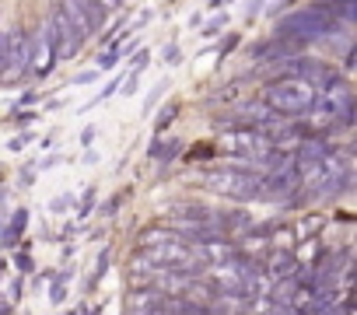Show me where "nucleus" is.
<instances>
[{"label": "nucleus", "mask_w": 357, "mask_h": 315, "mask_svg": "<svg viewBox=\"0 0 357 315\" xmlns=\"http://www.w3.org/2000/svg\"><path fill=\"white\" fill-rule=\"evenodd\" d=\"M214 4H231V0H214Z\"/></svg>", "instance_id": "nucleus-28"}, {"label": "nucleus", "mask_w": 357, "mask_h": 315, "mask_svg": "<svg viewBox=\"0 0 357 315\" xmlns=\"http://www.w3.org/2000/svg\"><path fill=\"white\" fill-rule=\"evenodd\" d=\"M225 22H228V18H225V15H218V18H211V22H207V29H204V32H207V36H214V32H221V29H225Z\"/></svg>", "instance_id": "nucleus-17"}, {"label": "nucleus", "mask_w": 357, "mask_h": 315, "mask_svg": "<svg viewBox=\"0 0 357 315\" xmlns=\"http://www.w3.org/2000/svg\"><path fill=\"white\" fill-rule=\"evenodd\" d=\"M50 36H53V49H56V60H74L84 46V36L77 32V25L67 18V11L56 4L53 18H50Z\"/></svg>", "instance_id": "nucleus-6"}, {"label": "nucleus", "mask_w": 357, "mask_h": 315, "mask_svg": "<svg viewBox=\"0 0 357 315\" xmlns=\"http://www.w3.org/2000/svg\"><path fill=\"white\" fill-rule=\"evenodd\" d=\"M0 315H11V308H8V305H0Z\"/></svg>", "instance_id": "nucleus-26"}, {"label": "nucleus", "mask_w": 357, "mask_h": 315, "mask_svg": "<svg viewBox=\"0 0 357 315\" xmlns=\"http://www.w3.org/2000/svg\"><path fill=\"white\" fill-rule=\"evenodd\" d=\"M175 238H183L172 224H151V228H144L140 235H137V249H154V245H161V242H175Z\"/></svg>", "instance_id": "nucleus-8"}, {"label": "nucleus", "mask_w": 357, "mask_h": 315, "mask_svg": "<svg viewBox=\"0 0 357 315\" xmlns=\"http://www.w3.org/2000/svg\"><path fill=\"white\" fill-rule=\"evenodd\" d=\"M81 144H84V147H88V144H95V126H88V130L81 133Z\"/></svg>", "instance_id": "nucleus-24"}, {"label": "nucleus", "mask_w": 357, "mask_h": 315, "mask_svg": "<svg viewBox=\"0 0 357 315\" xmlns=\"http://www.w3.org/2000/svg\"><path fill=\"white\" fill-rule=\"evenodd\" d=\"M319 259V235L315 238H301L298 252H294V263H315Z\"/></svg>", "instance_id": "nucleus-11"}, {"label": "nucleus", "mask_w": 357, "mask_h": 315, "mask_svg": "<svg viewBox=\"0 0 357 315\" xmlns=\"http://www.w3.org/2000/svg\"><path fill=\"white\" fill-rule=\"evenodd\" d=\"M91 81H95V70H84L81 77H74V84H77V88H81V84H91Z\"/></svg>", "instance_id": "nucleus-22"}, {"label": "nucleus", "mask_w": 357, "mask_h": 315, "mask_svg": "<svg viewBox=\"0 0 357 315\" xmlns=\"http://www.w3.org/2000/svg\"><path fill=\"white\" fill-rule=\"evenodd\" d=\"M25 228H29V210H18V214L11 217V228L4 231V242L11 245V242H15V238H18V235H22Z\"/></svg>", "instance_id": "nucleus-12"}, {"label": "nucleus", "mask_w": 357, "mask_h": 315, "mask_svg": "<svg viewBox=\"0 0 357 315\" xmlns=\"http://www.w3.org/2000/svg\"><path fill=\"white\" fill-rule=\"evenodd\" d=\"M56 67V49H53V36H50V22L36 29V36L29 39V74L32 77H46Z\"/></svg>", "instance_id": "nucleus-7"}, {"label": "nucleus", "mask_w": 357, "mask_h": 315, "mask_svg": "<svg viewBox=\"0 0 357 315\" xmlns=\"http://www.w3.org/2000/svg\"><path fill=\"white\" fill-rule=\"evenodd\" d=\"M175 116H178V105H165V109H161V116L154 119V130L161 133V130H165V126H168V123H172Z\"/></svg>", "instance_id": "nucleus-15"}, {"label": "nucleus", "mask_w": 357, "mask_h": 315, "mask_svg": "<svg viewBox=\"0 0 357 315\" xmlns=\"http://www.w3.org/2000/svg\"><path fill=\"white\" fill-rule=\"evenodd\" d=\"M22 74H29V36L8 32L4 36V53H0V84L22 81Z\"/></svg>", "instance_id": "nucleus-4"}, {"label": "nucleus", "mask_w": 357, "mask_h": 315, "mask_svg": "<svg viewBox=\"0 0 357 315\" xmlns=\"http://www.w3.org/2000/svg\"><path fill=\"white\" fill-rule=\"evenodd\" d=\"M63 294H67V273H63V277L53 284V291H50V301H53V305H60V301H63Z\"/></svg>", "instance_id": "nucleus-16"}, {"label": "nucleus", "mask_w": 357, "mask_h": 315, "mask_svg": "<svg viewBox=\"0 0 357 315\" xmlns=\"http://www.w3.org/2000/svg\"><path fill=\"white\" fill-rule=\"evenodd\" d=\"M336 29H343V25H336V22H333V15L326 11V4H308V8H301V11H294V15L280 18L277 36L294 39V43H301V46H305V43H312V39L333 36Z\"/></svg>", "instance_id": "nucleus-2"}, {"label": "nucleus", "mask_w": 357, "mask_h": 315, "mask_svg": "<svg viewBox=\"0 0 357 315\" xmlns=\"http://www.w3.org/2000/svg\"><path fill=\"white\" fill-rule=\"evenodd\" d=\"M165 60H168V63H178V60H183V56H178V46H168V53H165Z\"/></svg>", "instance_id": "nucleus-23"}, {"label": "nucleus", "mask_w": 357, "mask_h": 315, "mask_svg": "<svg viewBox=\"0 0 357 315\" xmlns=\"http://www.w3.org/2000/svg\"><path fill=\"white\" fill-rule=\"evenodd\" d=\"M315 98H319V88H312L308 81H301V77H294V74L277 77V81H270V84L263 88V102H266L277 116H284V119H301V116L315 105Z\"/></svg>", "instance_id": "nucleus-1"}, {"label": "nucleus", "mask_w": 357, "mask_h": 315, "mask_svg": "<svg viewBox=\"0 0 357 315\" xmlns=\"http://www.w3.org/2000/svg\"><path fill=\"white\" fill-rule=\"evenodd\" d=\"M70 203H74V197H70V193H63L60 200H53V203H50V210H56V214H60V210H67Z\"/></svg>", "instance_id": "nucleus-18"}, {"label": "nucleus", "mask_w": 357, "mask_h": 315, "mask_svg": "<svg viewBox=\"0 0 357 315\" xmlns=\"http://www.w3.org/2000/svg\"><path fill=\"white\" fill-rule=\"evenodd\" d=\"M32 144V133H22L18 140H11V151H22V147H29Z\"/></svg>", "instance_id": "nucleus-19"}, {"label": "nucleus", "mask_w": 357, "mask_h": 315, "mask_svg": "<svg viewBox=\"0 0 357 315\" xmlns=\"http://www.w3.org/2000/svg\"><path fill=\"white\" fill-rule=\"evenodd\" d=\"M319 231H322V217H305V221L294 228V238H298V242H301V238H315Z\"/></svg>", "instance_id": "nucleus-13"}, {"label": "nucleus", "mask_w": 357, "mask_h": 315, "mask_svg": "<svg viewBox=\"0 0 357 315\" xmlns=\"http://www.w3.org/2000/svg\"><path fill=\"white\" fill-rule=\"evenodd\" d=\"M95 4H102V8L112 15V11H119V8H123V0H95Z\"/></svg>", "instance_id": "nucleus-21"}, {"label": "nucleus", "mask_w": 357, "mask_h": 315, "mask_svg": "<svg viewBox=\"0 0 357 315\" xmlns=\"http://www.w3.org/2000/svg\"><path fill=\"white\" fill-rule=\"evenodd\" d=\"M204 186L218 197L228 200H263V176L259 172H245V169H214L204 176Z\"/></svg>", "instance_id": "nucleus-3"}, {"label": "nucleus", "mask_w": 357, "mask_h": 315, "mask_svg": "<svg viewBox=\"0 0 357 315\" xmlns=\"http://www.w3.org/2000/svg\"><path fill=\"white\" fill-rule=\"evenodd\" d=\"M60 8L67 11V18L77 25V32L84 36V43L91 36H98L109 22V11L102 4H95V0H60Z\"/></svg>", "instance_id": "nucleus-5"}, {"label": "nucleus", "mask_w": 357, "mask_h": 315, "mask_svg": "<svg viewBox=\"0 0 357 315\" xmlns=\"http://www.w3.org/2000/svg\"><path fill=\"white\" fill-rule=\"evenodd\" d=\"M0 53H4V32H0Z\"/></svg>", "instance_id": "nucleus-27"}, {"label": "nucleus", "mask_w": 357, "mask_h": 315, "mask_svg": "<svg viewBox=\"0 0 357 315\" xmlns=\"http://www.w3.org/2000/svg\"><path fill=\"white\" fill-rule=\"evenodd\" d=\"M119 60H123V46H116V49L102 53V56H98V70H109V67H116Z\"/></svg>", "instance_id": "nucleus-14"}, {"label": "nucleus", "mask_w": 357, "mask_h": 315, "mask_svg": "<svg viewBox=\"0 0 357 315\" xmlns=\"http://www.w3.org/2000/svg\"><path fill=\"white\" fill-rule=\"evenodd\" d=\"M88 315H98V312H88Z\"/></svg>", "instance_id": "nucleus-29"}, {"label": "nucleus", "mask_w": 357, "mask_h": 315, "mask_svg": "<svg viewBox=\"0 0 357 315\" xmlns=\"http://www.w3.org/2000/svg\"><path fill=\"white\" fill-rule=\"evenodd\" d=\"M178 147H183L178 140H161V144L151 147V158H154V162H161V169H165V165H172V158L178 154Z\"/></svg>", "instance_id": "nucleus-10"}, {"label": "nucleus", "mask_w": 357, "mask_h": 315, "mask_svg": "<svg viewBox=\"0 0 357 315\" xmlns=\"http://www.w3.org/2000/svg\"><path fill=\"white\" fill-rule=\"evenodd\" d=\"M326 11L333 15L336 25H354L357 22V0H329Z\"/></svg>", "instance_id": "nucleus-9"}, {"label": "nucleus", "mask_w": 357, "mask_h": 315, "mask_svg": "<svg viewBox=\"0 0 357 315\" xmlns=\"http://www.w3.org/2000/svg\"><path fill=\"white\" fill-rule=\"evenodd\" d=\"M15 263H18V270H32V259H29V256H22V252H18V259H15Z\"/></svg>", "instance_id": "nucleus-25"}, {"label": "nucleus", "mask_w": 357, "mask_h": 315, "mask_svg": "<svg viewBox=\"0 0 357 315\" xmlns=\"http://www.w3.org/2000/svg\"><path fill=\"white\" fill-rule=\"evenodd\" d=\"M91 203H95V190H88V193H84V200H81V217L91 210Z\"/></svg>", "instance_id": "nucleus-20"}]
</instances>
